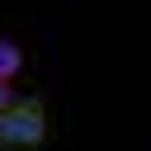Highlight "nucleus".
<instances>
[{
    "mask_svg": "<svg viewBox=\"0 0 151 151\" xmlns=\"http://www.w3.org/2000/svg\"><path fill=\"white\" fill-rule=\"evenodd\" d=\"M52 137V113L42 94H19L0 109V151H42Z\"/></svg>",
    "mask_w": 151,
    "mask_h": 151,
    "instance_id": "obj_1",
    "label": "nucleus"
},
{
    "mask_svg": "<svg viewBox=\"0 0 151 151\" xmlns=\"http://www.w3.org/2000/svg\"><path fill=\"white\" fill-rule=\"evenodd\" d=\"M24 71V47L14 42V38H0V80H9L14 85V76Z\"/></svg>",
    "mask_w": 151,
    "mask_h": 151,
    "instance_id": "obj_2",
    "label": "nucleus"
},
{
    "mask_svg": "<svg viewBox=\"0 0 151 151\" xmlns=\"http://www.w3.org/2000/svg\"><path fill=\"white\" fill-rule=\"evenodd\" d=\"M14 99H19V94H14V90H9V80H0V109H9V104H14Z\"/></svg>",
    "mask_w": 151,
    "mask_h": 151,
    "instance_id": "obj_3",
    "label": "nucleus"
}]
</instances>
